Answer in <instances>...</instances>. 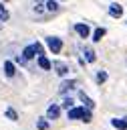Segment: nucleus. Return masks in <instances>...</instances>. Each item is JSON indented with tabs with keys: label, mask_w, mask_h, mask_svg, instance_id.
Wrapping results in <instances>:
<instances>
[{
	"label": "nucleus",
	"mask_w": 127,
	"mask_h": 130,
	"mask_svg": "<svg viewBox=\"0 0 127 130\" xmlns=\"http://www.w3.org/2000/svg\"><path fill=\"white\" fill-rule=\"evenodd\" d=\"M46 45H48V49H50L52 53H58V51L62 49V41H60L58 37H48V39H46Z\"/></svg>",
	"instance_id": "f257e3e1"
},
{
	"label": "nucleus",
	"mask_w": 127,
	"mask_h": 130,
	"mask_svg": "<svg viewBox=\"0 0 127 130\" xmlns=\"http://www.w3.org/2000/svg\"><path fill=\"white\" fill-rule=\"evenodd\" d=\"M42 51V47L36 43V45H30V47H26L24 51H22V59H32L34 57V53H40Z\"/></svg>",
	"instance_id": "f03ea898"
},
{
	"label": "nucleus",
	"mask_w": 127,
	"mask_h": 130,
	"mask_svg": "<svg viewBox=\"0 0 127 130\" xmlns=\"http://www.w3.org/2000/svg\"><path fill=\"white\" fill-rule=\"evenodd\" d=\"M83 112H85V108H71V110H69V120L83 118Z\"/></svg>",
	"instance_id": "7ed1b4c3"
},
{
	"label": "nucleus",
	"mask_w": 127,
	"mask_h": 130,
	"mask_svg": "<svg viewBox=\"0 0 127 130\" xmlns=\"http://www.w3.org/2000/svg\"><path fill=\"white\" fill-rule=\"evenodd\" d=\"M109 14L119 18V16L123 14V8H121V4H111V6H109Z\"/></svg>",
	"instance_id": "20e7f679"
},
{
	"label": "nucleus",
	"mask_w": 127,
	"mask_h": 130,
	"mask_svg": "<svg viewBox=\"0 0 127 130\" xmlns=\"http://www.w3.org/2000/svg\"><path fill=\"white\" fill-rule=\"evenodd\" d=\"M58 114H60V108H58V106H54V104H52V106L48 108V112H46V116H48L50 120H56V118H58Z\"/></svg>",
	"instance_id": "39448f33"
},
{
	"label": "nucleus",
	"mask_w": 127,
	"mask_h": 130,
	"mask_svg": "<svg viewBox=\"0 0 127 130\" xmlns=\"http://www.w3.org/2000/svg\"><path fill=\"white\" fill-rule=\"evenodd\" d=\"M117 130H127V120H121V118H115L113 122H111Z\"/></svg>",
	"instance_id": "423d86ee"
},
{
	"label": "nucleus",
	"mask_w": 127,
	"mask_h": 130,
	"mask_svg": "<svg viewBox=\"0 0 127 130\" xmlns=\"http://www.w3.org/2000/svg\"><path fill=\"white\" fill-rule=\"evenodd\" d=\"M75 30H77L83 39H85V37H89V26H87V24H77V26H75Z\"/></svg>",
	"instance_id": "0eeeda50"
},
{
	"label": "nucleus",
	"mask_w": 127,
	"mask_h": 130,
	"mask_svg": "<svg viewBox=\"0 0 127 130\" xmlns=\"http://www.w3.org/2000/svg\"><path fill=\"white\" fill-rule=\"evenodd\" d=\"M38 65H40L42 69H50V67H52V63H50L44 55H38Z\"/></svg>",
	"instance_id": "6e6552de"
},
{
	"label": "nucleus",
	"mask_w": 127,
	"mask_h": 130,
	"mask_svg": "<svg viewBox=\"0 0 127 130\" xmlns=\"http://www.w3.org/2000/svg\"><path fill=\"white\" fill-rule=\"evenodd\" d=\"M4 73H6L8 77H12V75L16 73V69H14V65H12V61H6V63H4Z\"/></svg>",
	"instance_id": "1a4fd4ad"
},
{
	"label": "nucleus",
	"mask_w": 127,
	"mask_h": 130,
	"mask_svg": "<svg viewBox=\"0 0 127 130\" xmlns=\"http://www.w3.org/2000/svg\"><path fill=\"white\" fill-rule=\"evenodd\" d=\"M75 87V81H65V83H60V87H58V91L60 93H67L69 89H73Z\"/></svg>",
	"instance_id": "9d476101"
},
{
	"label": "nucleus",
	"mask_w": 127,
	"mask_h": 130,
	"mask_svg": "<svg viewBox=\"0 0 127 130\" xmlns=\"http://www.w3.org/2000/svg\"><path fill=\"white\" fill-rule=\"evenodd\" d=\"M54 69H56V73H58V75H65V73L69 71V67H67L65 63H54Z\"/></svg>",
	"instance_id": "9b49d317"
},
{
	"label": "nucleus",
	"mask_w": 127,
	"mask_h": 130,
	"mask_svg": "<svg viewBox=\"0 0 127 130\" xmlns=\"http://www.w3.org/2000/svg\"><path fill=\"white\" fill-rule=\"evenodd\" d=\"M105 37V28H97L95 32H93V41H101Z\"/></svg>",
	"instance_id": "f8f14e48"
},
{
	"label": "nucleus",
	"mask_w": 127,
	"mask_h": 130,
	"mask_svg": "<svg viewBox=\"0 0 127 130\" xmlns=\"http://www.w3.org/2000/svg\"><path fill=\"white\" fill-rule=\"evenodd\" d=\"M46 8H48L50 12H56V10H58V4H56L54 0H46Z\"/></svg>",
	"instance_id": "ddd939ff"
},
{
	"label": "nucleus",
	"mask_w": 127,
	"mask_h": 130,
	"mask_svg": "<svg viewBox=\"0 0 127 130\" xmlns=\"http://www.w3.org/2000/svg\"><path fill=\"white\" fill-rule=\"evenodd\" d=\"M8 16H10V14H8V10H6V8H4L2 4H0V22H4V20H8Z\"/></svg>",
	"instance_id": "4468645a"
},
{
	"label": "nucleus",
	"mask_w": 127,
	"mask_h": 130,
	"mask_svg": "<svg viewBox=\"0 0 127 130\" xmlns=\"http://www.w3.org/2000/svg\"><path fill=\"white\" fill-rule=\"evenodd\" d=\"M85 57H87V61H95V51L93 49H85Z\"/></svg>",
	"instance_id": "2eb2a0df"
},
{
	"label": "nucleus",
	"mask_w": 127,
	"mask_h": 130,
	"mask_svg": "<svg viewBox=\"0 0 127 130\" xmlns=\"http://www.w3.org/2000/svg\"><path fill=\"white\" fill-rule=\"evenodd\" d=\"M81 100H83V102H85V104H87V106H89V108H91V106H93V100H91V98H89V95H85V91H81Z\"/></svg>",
	"instance_id": "dca6fc26"
},
{
	"label": "nucleus",
	"mask_w": 127,
	"mask_h": 130,
	"mask_svg": "<svg viewBox=\"0 0 127 130\" xmlns=\"http://www.w3.org/2000/svg\"><path fill=\"white\" fill-rule=\"evenodd\" d=\"M36 128H38V130H46V128H48V122H46V120H38V122H36Z\"/></svg>",
	"instance_id": "f3484780"
},
{
	"label": "nucleus",
	"mask_w": 127,
	"mask_h": 130,
	"mask_svg": "<svg viewBox=\"0 0 127 130\" xmlns=\"http://www.w3.org/2000/svg\"><path fill=\"white\" fill-rule=\"evenodd\" d=\"M105 79H107V73H105V71H99V73H97V81H99V83H103Z\"/></svg>",
	"instance_id": "a211bd4d"
},
{
	"label": "nucleus",
	"mask_w": 127,
	"mask_h": 130,
	"mask_svg": "<svg viewBox=\"0 0 127 130\" xmlns=\"http://www.w3.org/2000/svg\"><path fill=\"white\" fill-rule=\"evenodd\" d=\"M6 116H8L10 120H16V118H18V116H16V112H14L12 108H8V110H6Z\"/></svg>",
	"instance_id": "6ab92c4d"
},
{
	"label": "nucleus",
	"mask_w": 127,
	"mask_h": 130,
	"mask_svg": "<svg viewBox=\"0 0 127 130\" xmlns=\"http://www.w3.org/2000/svg\"><path fill=\"white\" fill-rule=\"evenodd\" d=\"M62 106H65V108H67V110H69V108H71V106H73V100H65V102H62Z\"/></svg>",
	"instance_id": "aec40b11"
},
{
	"label": "nucleus",
	"mask_w": 127,
	"mask_h": 130,
	"mask_svg": "<svg viewBox=\"0 0 127 130\" xmlns=\"http://www.w3.org/2000/svg\"><path fill=\"white\" fill-rule=\"evenodd\" d=\"M0 28H2V22H0Z\"/></svg>",
	"instance_id": "412c9836"
}]
</instances>
